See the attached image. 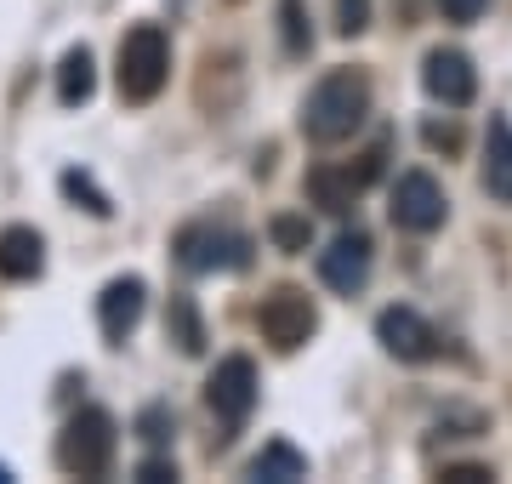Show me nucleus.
<instances>
[{
    "mask_svg": "<svg viewBox=\"0 0 512 484\" xmlns=\"http://www.w3.org/2000/svg\"><path fill=\"white\" fill-rule=\"evenodd\" d=\"M274 240L285 245V251H308V223H302V217H279Z\"/></svg>",
    "mask_w": 512,
    "mask_h": 484,
    "instance_id": "obj_21",
    "label": "nucleus"
},
{
    "mask_svg": "<svg viewBox=\"0 0 512 484\" xmlns=\"http://www.w3.org/2000/svg\"><path fill=\"white\" fill-rule=\"evenodd\" d=\"M137 479H143V484H165V479H177V462H165V456H148V462L137 467Z\"/></svg>",
    "mask_w": 512,
    "mask_h": 484,
    "instance_id": "obj_25",
    "label": "nucleus"
},
{
    "mask_svg": "<svg viewBox=\"0 0 512 484\" xmlns=\"http://www.w3.org/2000/svg\"><path fill=\"white\" fill-rule=\"evenodd\" d=\"M376 336H382L387 354H393V359H410V365H421V359L439 354V331H433V325H427L416 308H382V319H376Z\"/></svg>",
    "mask_w": 512,
    "mask_h": 484,
    "instance_id": "obj_9",
    "label": "nucleus"
},
{
    "mask_svg": "<svg viewBox=\"0 0 512 484\" xmlns=\"http://www.w3.org/2000/svg\"><path fill=\"white\" fill-rule=\"evenodd\" d=\"M63 194H74V200H86V211L92 217H109L114 205H109V194H97L92 188V177H80V171H63Z\"/></svg>",
    "mask_w": 512,
    "mask_h": 484,
    "instance_id": "obj_18",
    "label": "nucleus"
},
{
    "mask_svg": "<svg viewBox=\"0 0 512 484\" xmlns=\"http://www.w3.org/2000/svg\"><path fill=\"white\" fill-rule=\"evenodd\" d=\"M0 484H12V467H6V462H0Z\"/></svg>",
    "mask_w": 512,
    "mask_h": 484,
    "instance_id": "obj_26",
    "label": "nucleus"
},
{
    "mask_svg": "<svg viewBox=\"0 0 512 484\" xmlns=\"http://www.w3.org/2000/svg\"><path fill=\"white\" fill-rule=\"evenodd\" d=\"M114 450H120V428H114L109 410H74L63 433H57V467L74 473V479H109L114 467Z\"/></svg>",
    "mask_w": 512,
    "mask_h": 484,
    "instance_id": "obj_2",
    "label": "nucleus"
},
{
    "mask_svg": "<svg viewBox=\"0 0 512 484\" xmlns=\"http://www.w3.org/2000/svg\"><path fill=\"white\" fill-rule=\"evenodd\" d=\"M165 428H171V416H165L160 405H154V410H143V422H137V433H143L148 445H160V439H165Z\"/></svg>",
    "mask_w": 512,
    "mask_h": 484,
    "instance_id": "obj_22",
    "label": "nucleus"
},
{
    "mask_svg": "<svg viewBox=\"0 0 512 484\" xmlns=\"http://www.w3.org/2000/svg\"><path fill=\"white\" fill-rule=\"evenodd\" d=\"M205 399H211L222 428H239L256 410V365L245 354H228L217 371H211V382H205Z\"/></svg>",
    "mask_w": 512,
    "mask_h": 484,
    "instance_id": "obj_6",
    "label": "nucleus"
},
{
    "mask_svg": "<svg viewBox=\"0 0 512 484\" xmlns=\"http://www.w3.org/2000/svg\"><path fill=\"white\" fill-rule=\"evenodd\" d=\"M245 257H251V245H245V234H234V228L194 223V228H183V234H177V262H183V268H194V274L245 268Z\"/></svg>",
    "mask_w": 512,
    "mask_h": 484,
    "instance_id": "obj_5",
    "label": "nucleus"
},
{
    "mask_svg": "<svg viewBox=\"0 0 512 484\" xmlns=\"http://www.w3.org/2000/svg\"><path fill=\"white\" fill-rule=\"evenodd\" d=\"M319 280H325L330 291H342V297L365 291V280H370V240L365 234H336V240L319 251Z\"/></svg>",
    "mask_w": 512,
    "mask_h": 484,
    "instance_id": "obj_10",
    "label": "nucleus"
},
{
    "mask_svg": "<svg viewBox=\"0 0 512 484\" xmlns=\"http://www.w3.org/2000/svg\"><path fill=\"white\" fill-rule=\"evenodd\" d=\"M97 92V63H92V52H86V46H69V52H63V63H57V97H63V103H86V97Z\"/></svg>",
    "mask_w": 512,
    "mask_h": 484,
    "instance_id": "obj_14",
    "label": "nucleus"
},
{
    "mask_svg": "<svg viewBox=\"0 0 512 484\" xmlns=\"http://www.w3.org/2000/svg\"><path fill=\"white\" fill-rule=\"evenodd\" d=\"M370 23V0H336V29L342 35H359Z\"/></svg>",
    "mask_w": 512,
    "mask_h": 484,
    "instance_id": "obj_20",
    "label": "nucleus"
},
{
    "mask_svg": "<svg viewBox=\"0 0 512 484\" xmlns=\"http://www.w3.org/2000/svg\"><path fill=\"white\" fill-rule=\"evenodd\" d=\"M40 268H46V240H40L35 228H0V274L6 280H35Z\"/></svg>",
    "mask_w": 512,
    "mask_h": 484,
    "instance_id": "obj_12",
    "label": "nucleus"
},
{
    "mask_svg": "<svg viewBox=\"0 0 512 484\" xmlns=\"http://www.w3.org/2000/svg\"><path fill=\"white\" fill-rule=\"evenodd\" d=\"M393 223L404 234H433L444 223V188L427 177V171H404L399 183H393Z\"/></svg>",
    "mask_w": 512,
    "mask_h": 484,
    "instance_id": "obj_7",
    "label": "nucleus"
},
{
    "mask_svg": "<svg viewBox=\"0 0 512 484\" xmlns=\"http://www.w3.org/2000/svg\"><path fill=\"white\" fill-rule=\"evenodd\" d=\"M308 188H313V200L325 205V211H348V205L359 200L365 177H353V171H313Z\"/></svg>",
    "mask_w": 512,
    "mask_h": 484,
    "instance_id": "obj_16",
    "label": "nucleus"
},
{
    "mask_svg": "<svg viewBox=\"0 0 512 484\" xmlns=\"http://www.w3.org/2000/svg\"><path fill=\"white\" fill-rule=\"evenodd\" d=\"M365 114H370V80L359 69H330L308 92L302 131H308L313 143H348L353 131L365 126Z\"/></svg>",
    "mask_w": 512,
    "mask_h": 484,
    "instance_id": "obj_1",
    "label": "nucleus"
},
{
    "mask_svg": "<svg viewBox=\"0 0 512 484\" xmlns=\"http://www.w3.org/2000/svg\"><path fill=\"white\" fill-rule=\"evenodd\" d=\"M439 479H444V484H490L495 473H490V467H473V462H467V467H444Z\"/></svg>",
    "mask_w": 512,
    "mask_h": 484,
    "instance_id": "obj_23",
    "label": "nucleus"
},
{
    "mask_svg": "<svg viewBox=\"0 0 512 484\" xmlns=\"http://www.w3.org/2000/svg\"><path fill=\"white\" fill-rule=\"evenodd\" d=\"M165 75H171V40H165L160 23L126 29V40H120V69H114L120 97H126V103H154Z\"/></svg>",
    "mask_w": 512,
    "mask_h": 484,
    "instance_id": "obj_3",
    "label": "nucleus"
},
{
    "mask_svg": "<svg viewBox=\"0 0 512 484\" xmlns=\"http://www.w3.org/2000/svg\"><path fill=\"white\" fill-rule=\"evenodd\" d=\"M165 331H171V342H177L183 354H200V348H205V325H200V314H194V302H188V297H171Z\"/></svg>",
    "mask_w": 512,
    "mask_h": 484,
    "instance_id": "obj_17",
    "label": "nucleus"
},
{
    "mask_svg": "<svg viewBox=\"0 0 512 484\" xmlns=\"http://www.w3.org/2000/svg\"><path fill=\"white\" fill-rule=\"evenodd\" d=\"M256 331L268 336L279 354L302 348V342L319 331V314H313L308 291H296V285H279V291H268V297H262V308H256Z\"/></svg>",
    "mask_w": 512,
    "mask_h": 484,
    "instance_id": "obj_4",
    "label": "nucleus"
},
{
    "mask_svg": "<svg viewBox=\"0 0 512 484\" xmlns=\"http://www.w3.org/2000/svg\"><path fill=\"white\" fill-rule=\"evenodd\" d=\"M143 297H148V285L137 280V274L103 285V297H97V325H103L109 342H126V336L137 331V319H143Z\"/></svg>",
    "mask_w": 512,
    "mask_h": 484,
    "instance_id": "obj_11",
    "label": "nucleus"
},
{
    "mask_svg": "<svg viewBox=\"0 0 512 484\" xmlns=\"http://www.w3.org/2000/svg\"><path fill=\"white\" fill-rule=\"evenodd\" d=\"M421 86L439 97L444 109H467L478 97V69L473 57L456 52V46H439V52H427V63H421Z\"/></svg>",
    "mask_w": 512,
    "mask_h": 484,
    "instance_id": "obj_8",
    "label": "nucleus"
},
{
    "mask_svg": "<svg viewBox=\"0 0 512 484\" xmlns=\"http://www.w3.org/2000/svg\"><path fill=\"white\" fill-rule=\"evenodd\" d=\"M484 188L495 200H512V120L495 114L484 131Z\"/></svg>",
    "mask_w": 512,
    "mask_h": 484,
    "instance_id": "obj_13",
    "label": "nucleus"
},
{
    "mask_svg": "<svg viewBox=\"0 0 512 484\" xmlns=\"http://www.w3.org/2000/svg\"><path fill=\"white\" fill-rule=\"evenodd\" d=\"M439 6H444V18H450V23H473L490 0H439Z\"/></svg>",
    "mask_w": 512,
    "mask_h": 484,
    "instance_id": "obj_24",
    "label": "nucleus"
},
{
    "mask_svg": "<svg viewBox=\"0 0 512 484\" xmlns=\"http://www.w3.org/2000/svg\"><path fill=\"white\" fill-rule=\"evenodd\" d=\"M279 18H285V46L308 52V23H302V0H279Z\"/></svg>",
    "mask_w": 512,
    "mask_h": 484,
    "instance_id": "obj_19",
    "label": "nucleus"
},
{
    "mask_svg": "<svg viewBox=\"0 0 512 484\" xmlns=\"http://www.w3.org/2000/svg\"><path fill=\"white\" fill-rule=\"evenodd\" d=\"M251 479H274V484L308 479V456H302L296 445H285V439H274V445H262L251 456Z\"/></svg>",
    "mask_w": 512,
    "mask_h": 484,
    "instance_id": "obj_15",
    "label": "nucleus"
}]
</instances>
